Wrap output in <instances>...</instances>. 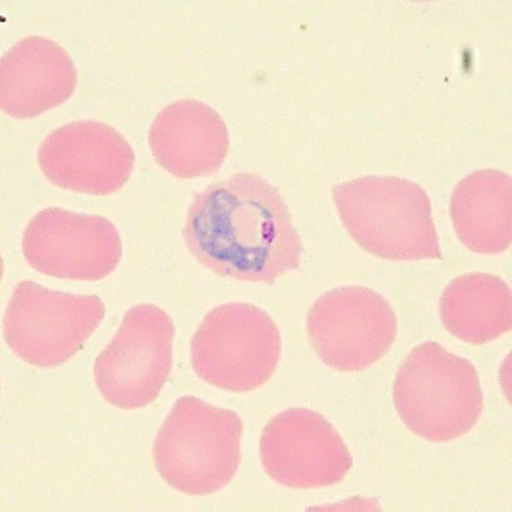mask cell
<instances>
[{
  "instance_id": "cell-8",
  "label": "cell",
  "mask_w": 512,
  "mask_h": 512,
  "mask_svg": "<svg viewBox=\"0 0 512 512\" xmlns=\"http://www.w3.org/2000/svg\"><path fill=\"white\" fill-rule=\"evenodd\" d=\"M309 342L326 366L357 373L390 352L398 333L391 304L366 287H338L316 299L306 316Z\"/></svg>"
},
{
  "instance_id": "cell-9",
  "label": "cell",
  "mask_w": 512,
  "mask_h": 512,
  "mask_svg": "<svg viewBox=\"0 0 512 512\" xmlns=\"http://www.w3.org/2000/svg\"><path fill=\"white\" fill-rule=\"evenodd\" d=\"M23 255L30 267L48 277L96 282L118 267L122 238L106 217L50 207L24 229Z\"/></svg>"
},
{
  "instance_id": "cell-11",
  "label": "cell",
  "mask_w": 512,
  "mask_h": 512,
  "mask_svg": "<svg viewBox=\"0 0 512 512\" xmlns=\"http://www.w3.org/2000/svg\"><path fill=\"white\" fill-rule=\"evenodd\" d=\"M38 166L55 187L105 197L130 180L135 154L115 128L79 120L65 123L45 137L38 149Z\"/></svg>"
},
{
  "instance_id": "cell-10",
  "label": "cell",
  "mask_w": 512,
  "mask_h": 512,
  "mask_svg": "<svg viewBox=\"0 0 512 512\" xmlns=\"http://www.w3.org/2000/svg\"><path fill=\"white\" fill-rule=\"evenodd\" d=\"M260 460L268 477L299 490L337 485L354 463L337 429L309 408H289L265 425Z\"/></svg>"
},
{
  "instance_id": "cell-6",
  "label": "cell",
  "mask_w": 512,
  "mask_h": 512,
  "mask_svg": "<svg viewBox=\"0 0 512 512\" xmlns=\"http://www.w3.org/2000/svg\"><path fill=\"white\" fill-rule=\"evenodd\" d=\"M98 296L50 291L33 280L14 287L4 315V340L19 359L59 367L88 342L105 318Z\"/></svg>"
},
{
  "instance_id": "cell-2",
  "label": "cell",
  "mask_w": 512,
  "mask_h": 512,
  "mask_svg": "<svg viewBox=\"0 0 512 512\" xmlns=\"http://www.w3.org/2000/svg\"><path fill=\"white\" fill-rule=\"evenodd\" d=\"M350 238L391 262L441 260L432 205L424 188L396 176H366L333 187Z\"/></svg>"
},
{
  "instance_id": "cell-12",
  "label": "cell",
  "mask_w": 512,
  "mask_h": 512,
  "mask_svg": "<svg viewBox=\"0 0 512 512\" xmlns=\"http://www.w3.org/2000/svg\"><path fill=\"white\" fill-rule=\"evenodd\" d=\"M149 146L156 163L169 175L195 180L216 175L229 152V130L212 106L180 99L152 122Z\"/></svg>"
},
{
  "instance_id": "cell-5",
  "label": "cell",
  "mask_w": 512,
  "mask_h": 512,
  "mask_svg": "<svg viewBox=\"0 0 512 512\" xmlns=\"http://www.w3.org/2000/svg\"><path fill=\"white\" fill-rule=\"evenodd\" d=\"M279 326L255 304L229 303L212 309L190 344L198 378L229 393H250L267 384L279 367Z\"/></svg>"
},
{
  "instance_id": "cell-7",
  "label": "cell",
  "mask_w": 512,
  "mask_h": 512,
  "mask_svg": "<svg viewBox=\"0 0 512 512\" xmlns=\"http://www.w3.org/2000/svg\"><path fill=\"white\" fill-rule=\"evenodd\" d=\"M175 323L154 304H137L94 362V381L106 402L122 410L158 400L173 369Z\"/></svg>"
},
{
  "instance_id": "cell-14",
  "label": "cell",
  "mask_w": 512,
  "mask_h": 512,
  "mask_svg": "<svg viewBox=\"0 0 512 512\" xmlns=\"http://www.w3.org/2000/svg\"><path fill=\"white\" fill-rule=\"evenodd\" d=\"M451 221L461 243L478 255H499L512 241V178L497 169L466 176L451 197Z\"/></svg>"
},
{
  "instance_id": "cell-1",
  "label": "cell",
  "mask_w": 512,
  "mask_h": 512,
  "mask_svg": "<svg viewBox=\"0 0 512 512\" xmlns=\"http://www.w3.org/2000/svg\"><path fill=\"white\" fill-rule=\"evenodd\" d=\"M183 238L212 274L251 284H274L294 272L304 251L286 200L253 173H236L198 192Z\"/></svg>"
},
{
  "instance_id": "cell-3",
  "label": "cell",
  "mask_w": 512,
  "mask_h": 512,
  "mask_svg": "<svg viewBox=\"0 0 512 512\" xmlns=\"http://www.w3.org/2000/svg\"><path fill=\"white\" fill-rule=\"evenodd\" d=\"M243 431V420L233 410L183 396L154 441L156 470L181 494H216L238 473Z\"/></svg>"
},
{
  "instance_id": "cell-15",
  "label": "cell",
  "mask_w": 512,
  "mask_h": 512,
  "mask_svg": "<svg viewBox=\"0 0 512 512\" xmlns=\"http://www.w3.org/2000/svg\"><path fill=\"white\" fill-rule=\"evenodd\" d=\"M439 311L453 337L466 344H489L511 332V287L495 275H460L444 289Z\"/></svg>"
},
{
  "instance_id": "cell-4",
  "label": "cell",
  "mask_w": 512,
  "mask_h": 512,
  "mask_svg": "<svg viewBox=\"0 0 512 512\" xmlns=\"http://www.w3.org/2000/svg\"><path fill=\"white\" fill-rule=\"evenodd\" d=\"M393 402L412 434L448 443L472 431L482 417L480 376L472 362L427 342L415 347L398 369Z\"/></svg>"
},
{
  "instance_id": "cell-13",
  "label": "cell",
  "mask_w": 512,
  "mask_h": 512,
  "mask_svg": "<svg viewBox=\"0 0 512 512\" xmlns=\"http://www.w3.org/2000/svg\"><path fill=\"white\" fill-rule=\"evenodd\" d=\"M77 86V69L59 43L28 36L0 62V106L9 117L30 120L64 105Z\"/></svg>"
}]
</instances>
